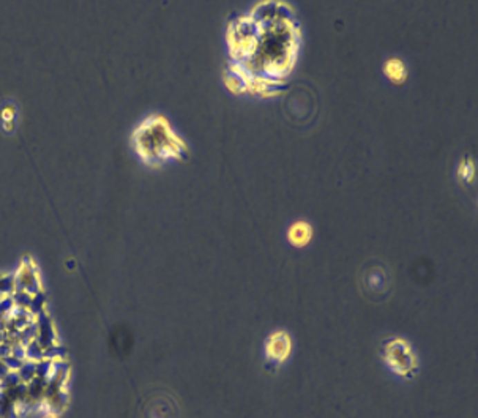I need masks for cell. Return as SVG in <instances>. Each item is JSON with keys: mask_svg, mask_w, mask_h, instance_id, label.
<instances>
[{"mask_svg": "<svg viewBox=\"0 0 478 418\" xmlns=\"http://www.w3.org/2000/svg\"><path fill=\"white\" fill-rule=\"evenodd\" d=\"M300 44L302 30L294 18L260 24L258 53L243 66L249 73L283 82L296 66Z\"/></svg>", "mask_w": 478, "mask_h": 418, "instance_id": "cell-1", "label": "cell"}, {"mask_svg": "<svg viewBox=\"0 0 478 418\" xmlns=\"http://www.w3.org/2000/svg\"><path fill=\"white\" fill-rule=\"evenodd\" d=\"M131 147L136 157L149 167L180 161L190 153L185 139L161 114L149 115L131 133Z\"/></svg>", "mask_w": 478, "mask_h": 418, "instance_id": "cell-2", "label": "cell"}, {"mask_svg": "<svg viewBox=\"0 0 478 418\" xmlns=\"http://www.w3.org/2000/svg\"><path fill=\"white\" fill-rule=\"evenodd\" d=\"M227 48L234 64L245 65L251 60L259 48L260 24L245 15L232 21L227 29Z\"/></svg>", "mask_w": 478, "mask_h": 418, "instance_id": "cell-3", "label": "cell"}, {"mask_svg": "<svg viewBox=\"0 0 478 418\" xmlns=\"http://www.w3.org/2000/svg\"><path fill=\"white\" fill-rule=\"evenodd\" d=\"M383 359L399 376H410L417 370V357L410 344L403 338H390L383 343Z\"/></svg>", "mask_w": 478, "mask_h": 418, "instance_id": "cell-4", "label": "cell"}, {"mask_svg": "<svg viewBox=\"0 0 478 418\" xmlns=\"http://www.w3.org/2000/svg\"><path fill=\"white\" fill-rule=\"evenodd\" d=\"M15 280V291L26 292L30 295H37L43 292L40 273H38L37 265L33 264L32 259H24L22 264L18 267V270L13 273Z\"/></svg>", "mask_w": 478, "mask_h": 418, "instance_id": "cell-5", "label": "cell"}, {"mask_svg": "<svg viewBox=\"0 0 478 418\" xmlns=\"http://www.w3.org/2000/svg\"><path fill=\"white\" fill-rule=\"evenodd\" d=\"M292 350V339L289 333L285 330H276L267 338L265 341V354L269 360H274L275 363H283L289 359Z\"/></svg>", "mask_w": 478, "mask_h": 418, "instance_id": "cell-6", "label": "cell"}, {"mask_svg": "<svg viewBox=\"0 0 478 418\" xmlns=\"http://www.w3.org/2000/svg\"><path fill=\"white\" fill-rule=\"evenodd\" d=\"M287 242L296 248L308 247L314 237V227L307 220H297L287 227Z\"/></svg>", "mask_w": 478, "mask_h": 418, "instance_id": "cell-7", "label": "cell"}, {"mask_svg": "<svg viewBox=\"0 0 478 418\" xmlns=\"http://www.w3.org/2000/svg\"><path fill=\"white\" fill-rule=\"evenodd\" d=\"M382 73L394 86H403L409 77V68L401 57H388L382 65Z\"/></svg>", "mask_w": 478, "mask_h": 418, "instance_id": "cell-8", "label": "cell"}, {"mask_svg": "<svg viewBox=\"0 0 478 418\" xmlns=\"http://www.w3.org/2000/svg\"><path fill=\"white\" fill-rule=\"evenodd\" d=\"M18 120V108L15 103H5L0 109V122H2L3 131L13 133Z\"/></svg>", "mask_w": 478, "mask_h": 418, "instance_id": "cell-9", "label": "cell"}, {"mask_svg": "<svg viewBox=\"0 0 478 418\" xmlns=\"http://www.w3.org/2000/svg\"><path fill=\"white\" fill-rule=\"evenodd\" d=\"M475 175H477L475 161L472 160L470 157H464L463 160L459 161L458 167H457L458 180L463 182V183H472L475 180Z\"/></svg>", "mask_w": 478, "mask_h": 418, "instance_id": "cell-10", "label": "cell"}, {"mask_svg": "<svg viewBox=\"0 0 478 418\" xmlns=\"http://www.w3.org/2000/svg\"><path fill=\"white\" fill-rule=\"evenodd\" d=\"M18 374H19V377H21V381L24 382V383L32 382L33 379L37 377V361L26 360V361H24V365H22V366L19 368Z\"/></svg>", "mask_w": 478, "mask_h": 418, "instance_id": "cell-11", "label": "cell"}, {"mask_svg": "<svg viewBox=\"0 0 478 418\" xmlns=\"http://www.w3.org/2000/svg\"><path fill=\"white\" fill-rule=\"evenodd\" d=\"M26 359L30 360V361L44 360V348L37 341V339L26 345Z\"/></svg>", "mask_w": 478, "mask_h": 418, "instance_id": "cell-12", "label": "cell"}, {"mask_svg": "<svg viewBox=\"0 0 478 418\" xmlns=\"http://www.w3.org/2000/svg\"><path fill=\"white\" fill-rule=\"evenodd\" d=\"M15 292V280L13 275H0V298L10 297Z\"/></svg>", "mask_w": 478, "mask_h": 418, "instance_id": "cell-13", "label": "cell"}, {"mask_svg": "<svg viewBox=\"0 0 478 418\" xmlns=\"http://www.w3.org/2000/svg\"><path fill=\"white\" fill-rule=\"evenodd\" d=\"M2 361H3V363H5V366H7L10 371H15V372H18V371H19V368H21L22 365H24V361H26V360L16 359V357H13V355H10V357H7V359H3Z\"/></svg>", "mask_w": 478, "mask_h": 418, "instance_id": "cell-14", "label": "cell"}, {"mask_svg": "<svg viewBox=\"0 0 478 418\" xmlns=\"http://www.w3.org/2000/svg\"><path fill=\"white\" fill-rule=\"evenodd\" d=\"M44 418H55V415L51 414V415H48V417H44Z\"/></svg>", "mask_w": 478, "mask_h": 418, "instance_id": "cell-15", "label": "cell"}]
</instances>
